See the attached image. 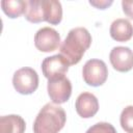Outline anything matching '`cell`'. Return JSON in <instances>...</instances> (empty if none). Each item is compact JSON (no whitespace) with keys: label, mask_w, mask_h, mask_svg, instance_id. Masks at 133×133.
Returning a JSON list of instances; mask_svg holds the SVG:
<instances>
[{"label":"cell","mask_w":133,"mask_h":133,"mask_svg":"<svg viewBox=\"0 0 133 133\" xmlns=\"http://www.w3.org/2000/svg\"><path fill=\"white\" fill-rule=\"evenodd\" d=\"M91 44V35L84 27H76L69 31L60 45V54L69 61L70 65L77 64Z\"/></svg>","instance_id":"6da1fadb"},{"label":"cell","mask_w":133,"mask_h":133,"mask_svg":"<svg viewBox=\"0 0 133 133\" xmlns=\"http://www.w3.org/2000/svg\"><path fill=\"white\" fill-rule=\"evenodd\" d=\"M66 115L58 105L47 103L37 113L33 123L34 133H58L64 126Z\"/></svg>","instance_id":"7a4b0ae2"},{"label":"cell","mask_w":133,"mask_h":133,"mask_svg":"<svg viewBox=\"0 0 133 133\" xmlns=\"http://www.w3.org/2000/svg\"><path fill=\"white\" fill-rule=\"evenodd\" d=\"M12 85L21 95H30L38 87V75L32 68H21L12 76Z\"/></svg>","instance_id":"3957f363"},{"label":"cell","mask_w":133,"mask_h":133,"mask_svg":"<svg viewBox=\"0 0 133 133\" xmlns=\"http://www.w3.org/2000/svg\"><path fill=\"white\" fill-rule=\"evenodd\" d=\"M108 76L106 63L101 59H89L82 69V77L86 84L97 87L105 83Z\"/></svg>","instance_id":"277c9868"},{"label":"cell","mask_w":133,"mask_h":133,"mask_svg":"<svg viewBox=\"0 0 133 133\" xmlns=\"http://www.w3.org/2000/svg\"><path fill=\"white\" fill-rule=\"evenodd\" d=\"M69 66H70L69 61L61 54H56L50 57H46L42 62L43 74L48 80L65 77L64 75L68 72Z\"/></svg>","instance_id":"5b68a950"},{"label":"cell","mask_w":133,"mask_h":133,"mask_svg":"<svg viewBox=\"0 0 133 133\" xmlns=\"http://www.w3.org/2000/svg\"><path fill=\"white\" fill-rule=\"evenodd\" d=\"M60 45L59 33L51 27H43L38 29L34 35V46L41 52L55 51Z\"/></svg>","instance_id":"8992f818"},{"label":"cell","mask_w":133,"mask_h":133,"mask_svg":"<svg viewBox=\"0 0 133 133\" xmlns=\"http://www.w3.org/2000/svg\"><path fill=\"white\" fill-rule=\"evenodd\" d=\"M48 95L54 104L65 103L72 95V83L69 78L62 77L48 81Z\"/></svg>","instance_id":"52a82bcc"},{"label":"cell","mask_w":133,"mask_h":133,"mask_svg":"<svg viewBox=\"0 0 133 133\" xmlns=\"http://www.w3.org/2000/svg\"><path fill=\"white\" fill-rule=\"evenodd\" d=\"M109 60L117 72H129L133 69V51L128 47H114L110 51Z\"/></svg>","instance_id":"ba28073f"},{"label":"cell","mask_w":133,"mask_h":133,"mask_svg":"<svg viewBox=\"0 0 133 133\" xmlns=\"http://www.w3.org/2000/svg\"><path fill=\"white\" fill-rule=\"evenodd\" d=\"M75 108L77 113L83 118L92 117L99 110V102L97 97L91 92L80 94L75 103Z\"/></svg>","instance_id":"9c48e42d"},{"label":"cell","mask_w":133,"mask_h":133,"mask_svg":"<svg viewBox=\"0 0 133 133\" xmlns=\"http://www.w3.org/2000/svg\"><path fill=\"white\" fill-rule=\"evenodd\" d=\"M110 36L116 42H128L133 36V26L127 19H116L111 23Z\"/></svg>","instance_id":"30bf717a"},{"label":"cell","mask_w":133,"mask_h":133,"mask_svg":"<svg viewBox=\"0 0 133 133\" xmlns=\"http://www.w3.org/2000/svg\"><path fill=\"white\" fill-rule=\"evenodd\" d=\"M25 121L17 114L3 115L0 117V133H24Z\"/></svg>","instance_id":"8fae6325"},{"label":"cell","mask_w":133,"mask_h":133,"mask_svg":"<svg viewBox=\"0 0 133 133\" xmlns=\"http://www.w3.org/2000/svg\"><path fill=\"white\" fill-rule=\"evenodd\" d=\"M45 21L51 25H58L62 20L61 3L56 0H43Z\"/></svg>","instance_id":"7c38bea8"},{"label":"cell","mask_w":133,"mask_h":133,"mask_svg":"<svg viewBox=\"0 0 133 133\" xmlns=\"http://www.w3.org/2000/svg\"><path fill=\"white\" fill-rule=\"evenodd\" d=\"M27 21L31 23H39L45 21L43 0H29L27 1V8L24 14Z\"/></svg>","instance_id":"4fadbf2b"},{"label":"cell","mask_w":133,"mask_h":133,"mask_svg":"<svg viewBox=\"0 0 133 133\" xmlns=\"http://www.w3.org/2000/svg\"><path fill=\"white\" fill-rule=\"evenodd\" d=\"M2 10L6 16L11 19L18 18L25 14L27 8V1L23 0H2L1 1Z\"/></svg>","instance_id":"5bb4252c"},{"label":"cell","mask_w":133,"mask_h":133,"mask_svg":"<svg viewBox=\"0 0 133 133\" xmlns=\"http://www.w3.org/2000/svg\"><path fill=\"white\" fill-rule=\"evenodd\" d=\"M119 123L127 133H133V105L125 107L119 116Z\"/></svg>","instance_id":"9a60e30c"},{"label":"cell","mask_w":133,"mask_h":133,"mask_svg":"<svg viewBox=\"0 0 133 133\" xmlns=\"http://www.w3.org/2000/svg\"><path fill=\"white\" fill-rule=\"evenodd\" d=\"M86 133H116V130L111 124L106 122H100L88 128Z\"/></svg>","instance_id":"2e32d148"},{"label":"cell","mask_w":133,"mask_h":133,"mask_svg":"<svg viewBox=\"0 0 133 133\" xmlns=\"http://www.w3.org/2000/svg\"><path fill=\"white\" fill-rule=\"evenodd\" d=\"M122 7L125 15L130 19H133V0H123Z\"/></svg>","instance_id":"e0dca14e"},{"label":"cell","mask_w":133,"mask_h":133,"mask_svg":"<svg viewBox=\"0 0 133 133\" xmlns=\"http://www.w3.org/2000/svg\"><path fill=\"white\" fill-rule=\"evenodd\" d=\"M89 3H90L91 5H94V6L98 7V8H100V9H105L107 6H109V5L112 4V1H111V0H110V1H92V0H90Z\"/></svg>","instance_id":"ac0fdd59"}]
</instances>
